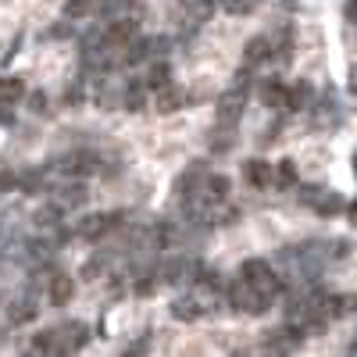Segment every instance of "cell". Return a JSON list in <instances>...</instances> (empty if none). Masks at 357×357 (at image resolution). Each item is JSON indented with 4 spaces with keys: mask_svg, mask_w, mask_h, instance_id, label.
<instances>
[{
    "mask_svg": "<svg viewBox=\"0 0 357 357\" xmlns=\"http://www.w3.org/2000/svg\"><path fill=\"white\" fill-rule=\"evenodd\" d=\"M243 279H247L257 293H264V296H275V293L282 289V279L272 272V264L261 261V257H250V261L243 264Z\"/></svg>",
    "mask_w": 357,
    "mask_h": 357,
    "instance_id": "cell-1",
    "label": "cell"
},
{
    "mask_svg": "<svg viewBox=\"0 0 357 357\" xmlns=\"http://www.w3.org/2000/svg\"><path fill=\"white\" fill-rule=\"evenodd\" d=\"M301 200H304V204H311V207H314V215H321V218H336L340 211H347V200H343L336 190H318V186H307V190L301 193Z\"/></svg>",
    "mask_w": 357,
    "mask_h": 357,
    "instance_id": "cell-2",
    "label": "cell"
},
{
    "mask_svg": "<svg viewBox=\"0 0 357 357\" xmlns=\"http://www.w3.org/2000/svg\"><path fill=\"white\" fill-rule=\"evenodd\" d=\"M243 100L247 93L243 89H229V93H222L218 100V126H236L243 118Z\"/></svg>",
    "mask_w": 357,
    "mask_h": 357,
    "instance_id": "cell-3",
    "label": "cell"
},
{
    "mask_svg": "<svg viewBox=\"0 0 357 357\" xmlns=\"http://www.w3.org/2000/svg\"><path fill=\"white\" fill-rule=\"evenodd\" d=\"M132 40H136V18H118L104 33V43H111V47H129Z\"/></svg>",
    "mask_w": 357,
    "mask_h": 357,
    "instance_id": "cell-4",
    "label": "cell"
},
{
    "mask_svg": "<svg viewBox=\"0 0 357 357\" xmlns=\"http://www.w3.org/2000/svg\"><path fill=\"white\" fill-rule=\"evenodd\" d=\"M111 225H114V215H104V211L86 215V218H79V236L82 240H100Z\"/></svg>",
    "mask_w": 357,
    "mask_h": 357,
    "instance_id": "cell-5",
    "label": "cell"
},
{
    "mask_svg": "<svg viewBox=\"0 0 357 357\" xmlns=\"http://www.w3.org/2000/svg\"><path fill=\"white\" fill-rule=\"evenodd\" d=\"M47 296H50V304H54V307L68 304L72 296H75V279H72V275H50V282H47Z\"/></svg>",
    "mask_w": 357,
    "mask_h": 357,
    "instance_id": "cell-6",
    "label": "cell"
},
{
    "mask_svg": "<svg viewBox=\"0 0 357 357\" xmlns=\"http://www.w3.org/2000/svg\"><path fill=\"white\" fill-rule=\"evenodd\" d=\"M183 104H186V93H183V89H178L175 82H165V86L158 89V100H154V107H158L161 114H175Z\"/></svg>",
    "mask_w": 357,
    "mask_h": 357,
    "instance_id": "cell-7",
    "label": "cell"
},
{
    "mask_svg": "<svg viewBox=\"0 0 357 357\" xmlns=\"http://www.w3.org/2000/svg\"><path fill=\"white\" fill-rule=\"evenodd\" d=\"M243 178L254 190H264L268 183H272V165L261 161V158H250V161H243Z\"/></svg>",
    "mask_w": 357,
    "mask_h": 357,
    "instance_id": "cell-8",
    "label": "cell"
},
{
    "mask_svg": "<svg viewBox=\"0 0 357 357\" xmlns=\"http://www.w3.org/2000/svg\"><path fill=\"white\" fill-rule=\"evenodd\" d=\"M275 54V47H272V40L268 36H254V40H247V47H243V57H247V65H257V61H268V57Z\"/></svg>",
    "mask_w": 357,
    "mask_h": 357,
    "instance_id": "cell-9",
    "label": "cell"
},
{
    "mask_svg": "<svg viewBox=\"0 0 357 357\" xmlns=\"http://www.w3.org/2000/svg\"><path fill=\"white\" fill-rule=\"evenodd\" d=\"M57 336H61V354H68V350H79V347H86V325H79V321H68L65 329H57Z\"/></svg>",
    "mask_w": 357,
    "mask_h": 357,
    "instance_id": "cell-10",
    "label": "cell"
},
{
    "mask_svg": "<svg viewBox=\"0 0 357 357\" xmlns=\"http://www.w3.org/2000/svg\"><path fill=\"white\" fill-rule=\"evenodd\" d=\"M321 307H325V314H329V318H343V314H350V311L357 307V296H354V293H343V296H325Z\"/></svg>",
    "mask_w": 357,
    "mask_h": 357,
    "instance_id": "cell-11",
    "label": "cell"
},
{
    "mask_svg": "<svg viewBox=\"0 0 357 357\" xmlns=\"http://www.w3.org/2000/svg\"><path fill=\"white\" fill-rule=\"evenodd\" d=\"M61 168H65L68 175H89V172H97L100 165H97L93 154H68V158L61 161Z\"/></svg>",
    "mask_w": 357,
    "mask_h": 357,
    "instance_id": "cell-12",
    "label": "cell"
},
{
    "mask_svg": "<svg viewBox=\"0 0 357 357\" xmlns=\"http://www.w3.org/2000/svg\"><path fill=\"white\" fill-rule=\"evenodd\" d=\"M204 314V307L193 301V296H178V301H172V318L178 321H197Z\"/></svg>",
    "mask_w": 357,
    "mask_h": 357,
    "instance_id": "cell-13",
    "label": "cell"
},
{
    "mask_svg": "<svg viewBox=\"0 0 357 357\" xmlns=\"http://www.w3.org/2000/svg\"><path fill=\"white\" fill-rule=\"evenodd\" d=\"M286 97H289V89L282 82H264L261 86V104L264 107H286Z\"/></svg>",
    "mask_w": 357,
    "mask_h": 357,
    "instance_id": "cell-14",
    "label": "cell"
},
{
    "mask_svg": "<svg viewBox=\"0 0 357 357\" xmlns=\"http://www.w3.org/2000/svg\"><path fill=\"white\" fill-rule=\"evenodd\" d=\"M25 93V86L18 75H0V104H18Z\"/></svg>",
    "mask_w": 357,
    "mask_h": 357,
    "instance_id": "cell-15",
    "label": "cell"
},
{
    "mask_svg": "<svg viewBox=\"0 0 357 357\" xmlns=\"http://www.w3.org/2000/svg\"><path fill=\"white\" fill-rule=\"evenodd\" d=\"M311 100H314V89H311L307 82H296V86L289 89V97H286V107L304 111V107H311Z\"/></svg>",
    "mask_w": 357,
    "mask_h": 357,
    "instance_id": "cell-16",
    "label": "cell"
},
{
    "mask_svg": "<svg viewBox=\"0 0 357 357\" xmlns=\"http://www.w3.org/2000/svg\"><path fill=\"white\" fill-rule=\"evenodd\" d=\"M272 183H275L279 190L296 186V165H293V161H279V168H272Z\"/></svg>",
    "mask_w": 357,
    "mask_h": 357,
    "instance_id": "cell-17",
    "label": "cell"
},
{
    "mask_svg": "<svg viewBox=\"0 0 357 357\" xmlns=\"http://www.w3.org/2000/svg\"><path fill=\"white\" fill-rule=\"evenodd\" d=\"M36 354H61V336H57V329H43L33 343Z\"/></svg>",
    "mask_w": 357,
    "mask_h": 357,
    "instance_id": "cell-18",
    "label": "cell"
},
{
    "mask_svg": "<svg viewBox=\"0 0 357 357\" xmlns=\"http://www.w3.org/2000/svg\"><path fill=\"white\" fill-rule=\"evenodd\" d=\"M204 193H207V200H225L229 197V178L225 175H207V183H204Z\"/></svg>",
    "mask_w": 357,
    "mask_h": 357,
    "instance_id": "cell-19",
    "label": "cell"
},
{
    "mask_svg": "<svg viewBox=\"0 0 357 357\" xmlns=\"http://www.w3.org/2000/svg\"><path fill=\"white\" fill-rule=\"evenodd\" d=\"M8 318H11L15 325L33 321V318H36V304H33V301H15V304L8 307Z\"/></svg>",
    "mask_w": 357,
    "mask_h": 357,
    "instance_id": "cell-20",
    "label": "cell"
},
{
    "mask_svg": "<svg viewBox=\"0 0 357 357\" xmlns=\"http://www.w3.org/2000/svg\"><path fill=\"white\" fill-rule=\"evenodd\" d=\"M183 272H186V261H178V257H172V261H165L161 264V282H183Z\"/></svg>",
    "mask_w": 357,
    "mask_h": 357,
    "instance_id": "cell-21",
    "label": "cell"
},
{
    "mask_svg": "<svg viewBox=\"0 0 357 357\" xmlns=\"http://www.w3.org/2000/svg\"><path fill=\"white\" fill-rule=\"evenodd\" d=\"M165 82H172V68H168V61H158V65H151V72H146V86L161 89Z\"/></svg>",
    "mask_w": 357,
    "mask_h": 357,
    "instance_id": "cell-22",
    "label": "cell"
},
{
    "mask_svg": "<svg viewBox=\"0 0 357 357\" xmlns=\"http://www.w3.org/2000/svg\"><path fill=\"white\" fill-rule=\"evenodd\" d=\"M18 190L22 193H40L43 190V172H22L18 175Z\"/></svg>",
    "mask_w": 357,
    "mask_h": 357,
    "instance_id": "cell-23",
    "label": "cell"
},
{
    "mask_svg": "<svg viewBox=\"0 0 357 357\" xmlns=\"http://www.w3.org/2000/svg\"><path fill=\"white\" fill-rule=\"evenodd\" d=\"M222 11L232 15V18H243L254 11V0H222Z\"/></svg>",
    "mask_w": 357,
    "mask_h": 357,
    "instance_id": "cell-24",
    "label": "cell"
},
{
    "mask_svg": "<svg viewBox=\"0 0 357 357\" xmlns=\"http://www.w3.org/2000/svg\"><path fill=\"white\" fill-rule=\"evenodd\" d=\"M122 104H126L129 111H143V104H146L143 86H129V89H126V97H122Z\"/></svg>",
    "mask_w": 357,
    "mask_h": 357,
    "instance_id": "cell-25",
    "label": "cell"
},
{
    "mask_svg": "<svg viewBox=\"0 0 357 357\" xmlns=\"http://www.w3.org/2000/svg\"><path fill=\"white\" fill-rule=\"evenodd\" d=\"M104 272H107V257H93L82 264V279H100Z\"/></svg>",
    "mask_w": 357,
    "mask_h": 357,
    "instance_id": "cell-26",
    "label": "cell"
},
{
    "mask_svg": "<svg viewBox=\"0 0 357 357\" xmlns=\"http://www.w3.org/2000/svg\"><path fill=\"white\" fill-rule=\"evenodd\" d=\"M86 11H89V0H68V4H65V18H68V22L82 18Z\"/></svg>",
    "mask_w": 357,
    "mask_h": 357,
    "instance_id": "cell-27",
    "label": "cell"
},
{
    "mask_svg": "<svg viewBox=\"0 0 357 357\" xmlns=\"http://www.w3.org/2000/svg\"><path fill=\"white\" fill-rule=\"evenodd\" d=\"M86 200V186H68V193H61V204H82Z\"/></svg>",
    "mask_w": 357,
    "mask_h": 357,
    "instance_id": "cell-28",
    "label": "cell"
},
{
    "mask_svg": "<svg viewBox=\"0 0 357 357\" xmlns=\"http://www.w3.org/2000/svg\"><path fill=\"white\" fill-rule=\"evenodd\" d=\"M158 282H161V279H139V282H136V296H154Z\"/></svg>",
    "mask_w": 357,
    "mask_h": 357,
    "instance_id": "cell-29",
    "label": "cell"
},
{
    "mask_svg": "<svg viewBox=\"0 0 357 357\" xmlns=\"http://www.w3.org/2000/svg\"><path fill=\"white\" fill-rule=\"evenodd\" d=\"M36 222H40L43 229H47V225L54 229V225H57V207H43V211L36 215Z\"/></svg>",
    "mask_w": 357,
    "mask_h": 357,
    "instance_id": "cell-30",
    "label": "cell"
},
{
    "mask_svg": "<svg viewBox=\"0 0 357 357\" xmlns=\"http://www.w3.org/2000/svg\"><path fill=\"white\" fill-rule=\"evenodd\" d=\"M343 15H347V22H350V25H357V0H347Z\"/></svg>",
    "mask_w": 357,
    "mask_h": 357,
    "instance_id": "cell-31",
    "label": "cell"
},
{
    "mask_svg": "<svg viewBox=\"0 0 357 357\" xmlns=\"http://www.w3.org/2000/svg\"><path fill=\"white\" fill-rule=\"evenodd\" d=\"M29 107H33L36 114H43V111H47V97H43V93H33V104H29Z\"/></svg>",
    "mask_w": 357,
    "mask_h": 357,
    "instance_id": "cell-32",
    "label": "cell"
},
{
    "mask_svg": "<svg viewBox=\"0 0 357 357\" xmlns=\"http://www.w3.org/2000/svg\"><path fill=\"white\" fill-rule=\"evenodd\" d=\"M347 215H350V222L357 225V200H354V204H347Z\"/></svg>",
    "mask_w": 357,
    "mask_h": 357,
    "instance_id": "cell-33",
    "label": "cell"
},
{
    "mask_svg": "<svg viewBox=\"0 0 357 357\" xmlns=\"http://www.w3.org/2000/svg\"><path fill=\"white\" fill-rule=\"evenodd\" d=\"M350 93H357V72L350 75Z\"/></svg>",
    "mask_w": 357,
    "mask_h": 357,
    "instance_id": "cell-34",
    "label": "cell"
},
{
    "mask_svg": "<svg viewBox=\"0 0 357 357\" xmlns=\"http://www.w3.org/2000/svg\"><path fill=\"white\" fill-rule=\"evenodd\" d=\"M354 175H357V154H354Z\"/></svg>",
    "mask_w": 357,
    "mask_h": 357,
    "instance_id": "cell-35",
    "label": "cell"
}]
</instances>
